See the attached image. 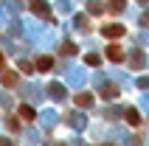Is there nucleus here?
Masks as SVG:
<instances>
[{
    "label": "nucleus",
    "mask_w": 149,
    "mask_h": 146,
    "mask_svg": "<svg viewBox=\"0 0 149 146\" xmlns=\"http://www.w3.org/2000/svg\"><path fill=\"white\" fill-rule=\"evenodd\" d=\"M101 31H104V37H110V40H118V37H124V25H104Z\"/></svg>",
    "instance_id": "obj_1"
},
{
    "label": "nucleus",
    "mask_w": 149,
    "mask_h": 146,
    "mask_svg": "<svg viewBox=\"0 0 149 146\" xmlns=\"http://www.w3.org/2000/svg\"><path fill=\"white\" fill-rule=\"evenodd\" d=\"M31 8H34V14L48 17V20H51V14H48V6H45V0H31Z\"/></svg>",
    "instance_id": "obj_2"
},
{
    "label": "nucleus",
    "mask_w": 149,
    "mask_h": 146,
    "mask_svg": "<svg viewBox=\"0 0 149 146\" xmlns=\"http://www.w3.org/2000/svg\"><path fill=\"white\" fill-rule=\"evenodd\" d=\"M107 59H110V62H124V54H121V48L110 45V48H107Z\"/></svg>",
    "instance_id": "obj_3"
},
{
    "label": "nucleus",
    "mask_w": 149,
    "mask_h": 146,
    "mask_svg": "<svg viewBox=\"0 0 149 146\" xmlns=\"http://www.w3.org/2000/svg\"><path fill=\"white\" fill-rule=\"evenodd\" d=\"M76 104H79V107H90L93 104V96H90V93H79V96H76Z\"/></svg>",
    "instance_id": "obj_4"
},
{
    "label": "nucleus",
    "mask_w": 149,
    "mask_h": 146,
    "mask_svg": "<svg viewBox=\"0 0 149 146\" xmlns=\"http://www.w3.org/2000/svg\"><path fill=\"white\" fill-rule=\"evenodd\" d=\"M3 84H6V87H14V84H17V73L6 70V73H3Z\"/></svg>",
    "instance_id": "obj_5"
},
{
    "label": "nucleus",
    "mask_w": 149,
    "mask_h": 146,
    "mask_svg": "<svg viewBox=\"0 0 149 146\" xmlns=\"http://www.w3.org/2000/svg\"><path fill=\"white\" fill-rule=\"evenodd\" d=\"M107 6H110V11H113V14H118V11H124V0H110Z\"/></svg>",
    "instance_id": "obj_6"
},
{
    "label": "nucleus",
    "mask_w": 149,
    "mask_h": 146,
    "mask_svg": "<svg viewBox=\"0 0 149 146\" xmlns=\"http://www.w3.org/2000/svg\"><path fill=\"white\" fill-rule=\"evenodd\" d=\"M127 118H130V124H132V127H138V124H141V115H138V110H127Z\"/></svg>",
    "instance_id": "obj_7"
},
{
    "label": "nucleus",
    "mask_w": 149,
    "mask_h": 146,
    "mask_svg": "<svg viewBox=\"0 0 149 146\" xmlns=\"http://www.w3.org/2000/svg\"><path fill=\"white\" fill-rule=\"evenodd\" d=\"M51 65H54V62H51V56H42V59H37V67H40V70H51Z\"/></svg>",
    "instance_id": "obj_8"
},
{
    "label": "nucleus",
    "mask_w": 149,
    "mask_h": 146,
    "mask_svg": "<svg viewBox=\"0 0 149 146\" xmlns=\"http://www.w3.org/2000/svg\"><path fill=\"white\" fill-rule=\"evenodd\" d=\"M101 93H104L107 98H116V96H118V87H113V84H104V87H101Z\"/></svg>",
    "instance_id": "obj_9"
},
{
    "label": "nucleus",
    "mask_w": 149,
    "mask_h": 146,
    "mask_svg": "<svg viewBox=\"0 0 149 146\" xmlns=\"http://www.w3.org/2000/svg\"><path fill=\"white\" fill-rule=\"evenodd\" d=\"M20 115H23V118H28V121H31V118H34V110H31V107H20Z\"/></svg>",
    "instance_id": "obj_10"
},
{
    "label": "nucleus",
    "mask_w": 149,
    "mask_h": 146,
    "mask_svg": "<svg viewBox=\"0 0 149 146\" xmlns=\"http://www.w3.org/2000/svg\"><path fill=\"white\" fill-rule=\"evenodd\" d=\"M0 146H11V140H6V138H0Z\"/></svg>",
    "instance_id": "obj_11"
},
{
    "label": "nucleus",
    "mask_w": 149,
    "mask_h": 146,
    "mask_svg": "<svg viewBox=\"0 0 149 146\" xmlns=\"http://www.w3.org/2000/svg\"><path fill=\"white\" fill-rule=\"evenodd\" d=\"M3 62H6V59H3V54H0V67H3Z\"/></svg>",
    "instance_id": "obj_12"
},
{
    "label": "nucleus",
    "mask_w": 149,
    "mask_h": 146,
    "mask_svg": "<svg viewBox=\"0 0 149 146\" xmlns=\"http://www.w3.org/2000/svg\"><path fill=\"white\" fill-rule=\"evenodd\" d=\"M59 146H62V143H59Z\"/></svg>",
    "instance_id": "obj_13"
}]
</instances>
